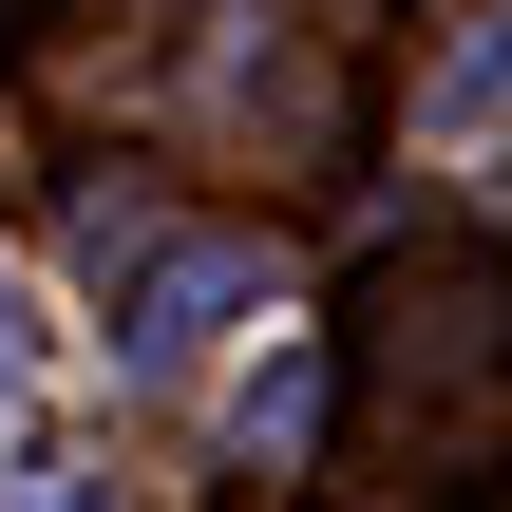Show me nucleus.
I'll list each match as a JSON object with an SVG mask.
<instances>
[{
	"mask_svg": "<svg viewBox=\"0 0 512 512\" xmlns=\"http://www.w3.org/2000/svg\"><path fill=\"white\" fill-rule=\"evenodd\" d=\"M19 399H38V285L0 266V418H19Z\"/></svg>",
	"mask_w": 512,
	"mask_h": 512,
	"instance_id": "4",
	"label": "nucleus"
},
{
	"mask_svg": "<svg viewBox=\"0 0 512 512\" xmlns=\"http://www.w3.org/2000/svg\"><path fill=\"white\" fill-rule=\"evenodd\" d=\"M228 437H247L266 475H285V456L323 437V342H266V361H247V399H228Z\"/></svg>",
	"mask_w": 512,
	"mask_h": 512,
	"instance_id": "1",
	"label": "nucleus"
},
{
	"mask_svg": "<svg viewBox=\"0 0 512 512\" xmlns=\"http://www.w3.org/2000/svg\"><path fill=\"white\" fill-rule=\"evenodd\" d=\"M494 114H512V0H494V38H475V57H456V76L418 95V133H437V152H475Z\"/></svg>",
	"mask_w": 512,
	"mask_h": 512,
	"instance_id": "2",
	"label": "nucleus"
},
{
	"mask_svg": "<svg viewBox=\"0 0 512 512\" xmlns=\"http://www.w3.org/2000/svg\"><path fill=\"white\" fill-rule=\"evenodd\" d=\"M0 512H114V494H95V456H19V475H0Z\"/></svg>",
	"mask_w": 512,
	"mask_h": 512,
	"instance_id": "3",
	"label": "nucleus"
}]
</instances>
